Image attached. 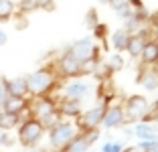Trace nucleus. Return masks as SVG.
<instances>
[{
	"label": "nucleus",
	"instance_id": "obj_9",
	"mask_svg": "<svg viewBox=\"0 0 158 152\" xmlns=\"http://www.w3.org/2000/svg\"><path fill=\"white\" fill-rule=\"evenodd\" d=\"M102 124L106 126V128H110V130L124 126L126 124V120H124V106H122V103H112V106L107 103Z\"/></svg>",
	"mask_w": 158,
	"mask_h": 152
},
{
	"label": "nucleus",
	"instance_id": "obj_14",
	"mask_svg": "<svg viewBox=\"0 0 158 152\" xmlns=\"http://www.w3.org/2000/svg\"><path fill=\"white\" fill-rule=\"evenodd\" d=\"M130 35L126 28H120V31H114L110 35V41H112V47L116 49V53H124L126 47H128V41H130Z\"/></svg>",
	"mask_w": 158,
	"mask_h": 152
},
{
	"label": "nucleus",
	"instance_id": "obj_12",
	"mask_svg": "<svg viewBox=\"0 0 158 152\" xmlns=\"http://www.w3.org/2000/svg\"><path fill=\"white\" fill-rule=\"evenodd\" d=\"M57 112H59V116L77 118V116L81 114V101H79V99H69V97H65V99H63L59 106H57Z\"/></svg>",
	"mask_w": 158,
	"mask_h": 152
},
{
	"label": "nucleus",
	"instance_id": "obj_28",
	"mask_svg": "<svg viewBox=\"0 0 158 152\" xmlns=\"http://www.w3.org/2000/svg\"><path fill=\"white\" fill-rule=\"evenodd\" d=\"M107 4L112 6L114 10H120L124 6H128V0H107Z\"/></svg>",
	"mask_w": 158,
	"mask_h": 152
},
{
	"label": "nucleus",
	"instance_id": "obj_20",
	"mask_svg": "<svg viewBox=\"0 0 158 152\" xmlns=\"http://www.w3.org/2000/svg\"><path fill=\"white\" fill-rule=\"evenodd\" d=\"M12 14H14L12 0H0V20H8Z\"/></svg>",
	"mask_w": 158,
	"mask_h": 152
},
{
	"label": "nucleus",
	"instance_id": "obj_11",
	"mask_svg": "<svg viewBox=\"0 0 158 152\" xmlns=\"http://www.w3.org/2000/svg\"><path fill=\"white\" fill-rule=\"evenodd\" d=\"M91 91V85L85 81H73L69 83V85H65V95L69 97V99H83L87 93Z\"/></svg>",
	"mask_w": 158,
	"mask_h": 152
},
{
	"label": "nucleus",
	"instance_id": "obj_19",
	"mask_svg": "<svg viewBox=\"0 0 158 152\" xmlns=\"http://www.w3.org/2000/svg\"><path fill=\"white\" fill-rule=\"evenodd\" d=\"M134 134L138 136L140 140H144V138H156V132H154V126H150L148 122H144V124L136 126Z\"/></svg>",
	"mask_w": 158,
	"mask_h": 152
},
{
	"label": "nucleus",
	"instance_id": "obj_24",
	"mask_svg": "<svg viewBox=\"0 0 158 152\" xmlns=\"http://www.w3.org/2000/svg\"><path fill=\"white\" fill-rule=\"evenodd\" d=\"M136 148H140L142 152H148V150H152V148H158L156 138H144V140H140V144Z\"/></svg>",
	"mask_w": 158,
	"mask_h": 152
},
{
	"label": "nucleus",
	"instance_id": "obj_17",
	"mask_svg": "<svg viewBox=\"0 0 158 152\" xmlns=\"http://www.w3.org/2000/svg\"><path fill=\"white\" fill-rule=\"evenodd\" d=\"M19 124H20V122H19V116H16V114H10V112L0 110V130L10 132V130L16 128Z\"/></svg>",
	"mask_w": 158,
	"mask_h": 152
},
{
	"label": "nucleus",
	"instance_id": "obj_27",
	"mask_svg": "<svg viewBox=\"0 0 158 152\" xmlns=\"http://www.w3.org/2000/svg\"><path fill=\"white\" fill-rule=\"evenodd\" d=\"M102 152H122L120 142H107L106 146H102Z\"/></svg>",
	"mask_w": 158,
	"mask_h": 152
},
{
	"label": "nucleus",
	"instance_id": "obj_18",
	"mask_svg": "<svg viewBox=\"0 0 158 152\" xmlns=\"http://www.w3.org/2000/svg\"><path fill=\"white\" fill-rule=\"evenodd\" d=\"M99 65V57H89L85 61H79V75H93Z\"/></svg>",
	"mask_w": 158,
	"mask_h": 152
},
{
	"label": "nucleus",
	"instance_id": "obj_3",
	"mask_svg": "<svg viewBox=\"0 0 158 152\" xmlns=\"http://www.w3.org/2000/svg\"><path fill=\"white\" fill-rule=\"evenodd\" d=\"M77 134H79V130H77L75 124L59 120L55 126L49 128V142H51V148L57 150V152H63L65 146L75 138V136H77Z\"/></svg>",
	"mask_w": 158,
	"mask_h": 152
},
{
	"label": "nucleus",
	"instance_id": "obj_7",
	"mask_svg": "<svg viewBox=\"0 0 158 152\" xmlns=\"http://www.w3.org/2000/svg\"><path fill=\"white\" fill-rule=\"evenodd\" d=\"M69 53L75 57L77 61H85L89 59V57H98L99 55V47L93 43V39L85 37V39H79V41H75L73 45H71Z\"/></svg>",
	"mask_w": 158,
	"mask_h": 152
},
{
	"label": "nucleus",
	"instance_id": "obj_1",
	"mask_svg": "<svg viewBox=\"0 0 158 152\" xmlns=\"http://www.w3.org/2000/svg\"><path fill=\"white\" fill-rule=\"evenodd\" d=\"M27 85H28V95L35 97L47 95L57 85V75L51 69H39L27 77Z\"/></svg>",
	"mask_w": 158,
	"mask_h": 152
},
{
	"label": "nucleus",
	"instance_id": "obj_26",
	"mask_svg": "<svg viewBox=\"0 0 158 152\" xmlns=\"http://www.w3.org/2000/svg\"><path fill=\"white\" fill-rule=\"evenodd\" d=\"M8 89H6V79L0 77V108H2V103H4L6 99H8Z\"/></svg>",
	"mask_w": 158,
	"mask_h": 152
},
{
	"label": "nucleus",
	"instance_id": "obj_34",
	"mask_svg": "<svg viewBox=\"0 0 158 152\" xmlns=\"http://www.w3.org/2000/svg\"><path fill=\"white\" fill-rule=\"evenodd\" d=\"M31 152H47V150H31Z\"/></svg>",
	"mask_w": 158,
	"mask_h": 152
},
{
	"label": "nucleus",
	"instance_id": "obj_30",
	"mask_svg": "<svg viewBox=\"0 0 158 152\" xmlns=\"http://www.w3.org/2000/svg\"><path fill=\"white\" fill-rule=\"evenodd\" d=\"M10 138H8V132L6 130H0V146H8Z\"/></svg>",
	"mask_w": 158,
	"mask_h": 152
},
{
	"label": "nucleus",
	"instance_id": "obj_31",
	"mask_svg": "<svg viewBox=\"0 0 158 152\" xmlns=\"http://www.w3.org/2000/svg\"><path fill=\"white\" fill-rule=\"evenodd\" d=\"M6 41H8V35H6V32L0 28V47H4V45H6Z\"/></svg>",
	"mask_w": 158,
	"mask_h": 152
},
{
	"label": "nucleus",
	"instance_id": "obj_33",
	"mask_svg": "<svg viewBox=\"0 0 158 152\" xmlns=\"http://www.w3.org/2000/svg\"><path fill=\"white\" fill-rule=\"evenodd\" d=\"M148 152H158V148H152V150H148Z\"/></svg>",
	"mask_w": 158,
	"mask_h": 152
},
{
	"label": "nucleus",
	"instance_id": "obj_10",
	"mask_svg": "<svg viewBox=\"0 0 158 152\" xmlns=\"http://www.w3.org/2000/svg\"><path fill=\"white\" fill-rule=\"evenodd\" d=\"M6 89H8V95H10V97H27V95H28L27 77L6 79Z\"/></svg>",
	"mask_w": 158,
	"mask_h": 152
},
{
	"label": "nucleus",
	"instance_id": "obj_29",
	"mask_svg": "<svg viewBox=\"0 0 158 152\" xmlns=\"http://www.w3.org/2000/svg\"><path fill=\"white\" fill-rule=\"evenodd\" d=\"M55 2L53 0H37V8H45V10H53Z\"/></svg>",
	"mask_w": 158,
	"mask_h": 152
},
{
	"label": "nucleus",
	"instance_id": "obj_6",
	"mask_svg": "<svg viewBox=\"0 0 158 152\" xmlns=\"http://www.w3.org/2000/svg\"><path fill=\"white\" fill-rule=\"evenodd\" d=\"M150 101L148 97L144 95H132L126 99V106H124V120L130 122V124H136V122H142V116L146 114Z\"/></svg>",
	"mask_w": 158,
	"mask_h": 152
},
{
	"label": "nucleus",
	"instance_id": "obj_21",
	"mask_svg": "<svg viewBox=\"0 0 158 152\" xmlns=\"http://www.w3.org/2000/svg\"><path fill=\"white\" fill-rule=\"evenodd\" d=\"M107 67H110V71H122L124 69V57L120 55V53H114L112 57H110V61H107Z\"/></svg>",
	"mask_w": 158,
	"mask_h": 152
},
{
	"label": "nucleus",
	"instance_id": "obj_13",
	"mask_svg": "<svg viewBox=\"0 0 158 152\" xmlns=\"http://www.w3.org/2000/svg\"><path fill=\"white\" fill-rule=\"evenodd\" d=\"M140 59H142V65H154L158 61V43L154 39H148L140 53Z\"/></svg>",
	"mask_w": 158,
	"mask_h": 152
},
{
	"label": "nucleus",
	"instance_id": "obj_22",
	"mask_svg": "<svg viewBox=\"0 0 158 152\" xmlns=\"http://www.w3.org/2000/svg\"><path fill=\"white\" fill-rule=\"evenodd\" d=\"M98 23H99V20H98V10L89 8L87 10V16H85V27H87L89 31H93V27H95Z\"/></svg>",
	"mask_w": 158,
	"mask_h": 152
},
{
	"label": "nucleus",
	"instance_id": "obj_2",
	"mask_svg": "<svg viewBox=\"0 0 158 152\" xmlns=\"http://www.w3.org/2000/svg\"><path fill=\"white\" fill-rule=\"evenodd\" d=\"M31 110H33V118H37V120L45 126V130L55 126L57 122L61 120L59 112H57V101L53 99V97L41 95L33 106H31Z\"/></svg>",
	"mask_w": 158,
	"mask_h": 152
},
{
	"label": "nucleus",
	"instance_id": "obj_23",
	"mask_svg": "<svg viewBox=\"0 0 158 152\" xmlns=\"http://www.w3.org/2000/svg\"><path fill=\"white\" fill-rule=\"evenodd\" d=\"M19 10L20 12H33L37 8V0H19Z\"/></svg>",
	"mask_w": 158,
	"mask_h": 152
},
{
	"label": "nucleus",
	"instance_id": "obj_8",
	"mask_svg": "<svg viewBox=\"0 0 158 152\" xmlns=\"http://www.w3.org/2000/svg\"><path fill=\"white\" fill-rule=\"evenodd\" d=\"M57 71H59L61 77L65 79H75L79 77V61L71 55L69 51L61 55V59L57 61Z\"/></svg>",
	"mask_w": 158,
	"mask_h": 152
},
{
	"label": "nucleus",
	"instance_id": "obj_5",
	"mask_svg": "<svg viewBox=\"0 0 158 152\" xmlns=\"http://www.w3.org/2000/svg\"><path fill=\"white\" fill-rule=\"evenodd\" d=\"M106 108L107 103H98L95 108H91V110H87L85 114H79L77 118H75V126H77V130L81 134L83 132H89V130H95L102 126V120H103V114H106Z\"/></svg>",
	"mask_w": 158,
	"mask_h": 152
},
{
	"label": "nucleus",
	"instance_id": "obj_15",
	"mask_svg": "<svg viewBox=\"0 0 158 152\" xmlns=\"http://www.w3.org/2000/svg\"><path fill=\"white\" fill-rule=\"evenodd\" d=\"M138 81L146 87V91H156V87H158V77H156V69H154V65L150 67L148 71H142V73H140Z\"/></svg>",
	"mask_w": 158,
	"mask_h": 152
},
{
	"label": "nucleus",
	"instance_id": "obj_4",
	"mask_svg": "<svg viewBox=\"0 0 158 152\" xmlns=\"http://www.w3.org/2000/svg\"><path fill=\"white\" fill-rule=\"evenodd\" d=\"M43 134H45V126L37 120V118H31L27 122H20L19 124V142L24 148H33L41 142Z\"/></svg>",
	"mask_w": 158,
	"mask_h": 152
},
{
	"label": "nucleus",
	"instance_id": "obj_32",
	"mask_svg": "<svg viewBox=\"0 0 158 152\" xmlns=\"http://www.w3.org/2000/svg\"><path fill=\"white\" fill-rule=\"evenodd\" d=\"M122 152H142V150H140V148H122Z\"/></svg>",
	"mask_w": 158,
	"mask_h": 152
},
{
	"label": "nucleus",
	"instance_id": "obj_25",
	"mask_svg": "<svg viewBox=\"0 0 158 152\" xmlns=\"http://www.w3.org/2000/svg\"><path fill=\"white\" fill-rule=\"evenodd\" d=\"M93 35H95L99 41H106V37H107V27L103 23H98L95 27H93Z\"/></svg>",
	"mask_w": 158,
	"mask_h": 152
},
{
	"label": "nucleus",
	"instance_id": "obj_16",
	"mask_svg": "<svg viewBox=\"0 0 158 152\" xmlns=\"http://www.w3.org/2000/svg\"><path fill=\"white\" fill-rule=\"evenodd\" d=\"M28 106V101L27 97H8V99L2 103V108L0 110H4V112H10V114H19L23 108Z\"/></svg>",
	"mask_w": 158,
	"mask_h": 152
}]
</instances>
